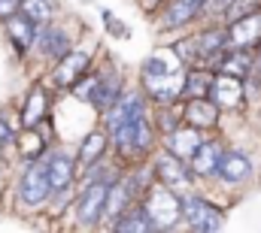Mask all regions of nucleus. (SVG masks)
<instances>
[{
	"instance_id": "obj_1",
	"label": "nucleus",
	"mask_w": 261,
	"mask_h": 233,
	"mask_svg": "<svg viewBox=\"0 0 261 233\" xmlns=\"http://www.w3.org/2000/svg\"><path fill=\"white\" fill-rule=\"evenodd\" d=\"M137 203H140L143 212L152 218L155 230H170V227H176V224L182 221V194L170 191V188L161 185V182L149 185L146 194H143Z\"/></svg>"
},
{
	"instance_id": "obj_2",
	"label": "nucleus",
	"mask_w": 261,
	"mask_h": 233,
	"mask_svg": "<svg viewBox=\"0 0 261 233\" xmlns=\"http://www.w3.org/2000/svg\"><path fill=\"white\" fill-rule=\"evenodd\" d=\"M76 97L79 100H85V103H91L100 115L122 97V91H125V79H122V73L116 70V67H107V70H100L97 76H85L76 88Z\"/></svg>"
},
{
	"instance_id": "obj_3",
	"label": "nucleus",
	"mask_w": 261,
	"mask_h": 233,
	"mask_svg": "<svg viewBox=\"0 0 261 233\" xmlns=\"http://www.w3.org/2000/svg\"><path fill=\"white\" fill-rule=\"evenodd\" d=\"M110 139H113V145H116V152H119L122 158L140 161V158H146V155L152 152V145H155V127H152L149 115H140L137 121H130V124L116 127V130L110 133Z\"/></svg>"
},
{
	"instance_id": "obj_4",
	"label": "nucleus",
	"mask_w": 261,
	"mask_h": 233,
	"mask_svg": "<svg viewBox=\"0 0 261 233\" xmlns=\"http://www.w3.org/2000/svg\"><path fill=\"white\" fill-rule=\"evenodd\" d=\"M107 194H110V182H103V179H94L79 191V197H76V221L82 227H94V224L103 221Z\"/></svg>"
},
{
	"instance_id": "obj_5",
	"label": "nucleus",
	"mask_w": 261,
	"mask_h": 233,
	"mask_svg": "<svg viewBox=\"0 0 261 233\" xmlns=\"http://www.w3.org/2000/svg\"><path fill=\"white\" fill-rule=\"evenodd\" d=\"M152 173H155V179H158L161 185H167V188L176 191V194H189V191H192V182H195L192 167H189L182 158L170 155L167 149L152 161Z\"/></svg>"
},
{
	"instance_id": "obj_6",
	"label": "nucleus",
	"mask_w": 261,
	"mask_h": 233,
	"mask_svg": "<svg viewBox=\"0 0 261 233\" xmlns=\"http://www.w3.org/2000/svg\"><path fill=\"white\" fill-rule=\"evenodd\" d=\"M52 197V182H49V167L46 161H34L31 167H24V173L18 179V200L24 206H43Z\"/></svg>"
},
{
	"instance_id": "obj_7",
	"label": "nucleus",
	"mask_w": 261,
	"mask_h": 233,
	"mask_svg": "<svg viewBox=\"0 0 261 233\" xmlns=\"http://www.w3.org/2000/svg\"><path fill=\"white\" fill-rule=\"evenodd\" d=\"M182 85H186V73H182V70L167 73V76H146V73H143V94H146V100H152L155 106L176 103V100L182 97Z\"/></svg>"
},
{
	"instance_id": "obj_8",
	"label": "nucleus",
	"mask_w": 261,
	"mask_h": 233,
	"mask_svg": "<svg viewBox=\"0 0 261 233\" xmlns=\"http://www.w3.org/2000/svg\"><path fill=\"white\" fill-rule=\"evenodd\" d=\"M140 115H146V94L143 91H122V97L103 112V124L113 133L116 127L130 124V121H137Z\"/></svg>"
},
{
	"instance_id": "obj_9",
	"label": "nucleus",
	"mask_w": 261,
	"mask_h": 233,
	"mask_svg": "<svg viewBox=\"0 0 261 233\" xmlns=\"http://www.w3.org/2000/svg\"><path fill=\"white\" fill-rule=\"evenodd\" d=\"M88 70H91V55L88 52H79V49H70L64 58L55 64V70H52V82L58 85V88H76L85 76H88Z\"/></svg>"
},
{
	"instance_id": "obj_10",
	"label": "nucleus",
	"mask_w": 261,
	"mask_h": 233,
	"mask_svg": "<svg viewBox=\"0 0 261 233\" xmlns=\"http://www.w3.org/2000/svg\"><path fill=\"white\" fill-rule=\"evenodd\" d=\"M182 218L189 221L192 230H200V233H213L222 227V209H216L213 203H206L200 197H192V194L182 197Z\"/></svg>"
},
{
	"instance_id": "obj_11",
	"label": "nucleus",
	"mask_w": 261,
	"mask_h": 233,
	"mask_svg": "<svg viewBox=\"0 0 261 233\" xmlns=\"http://www.w3.org/2000/svg\"><path fill=\"white\" fill-rule=\"evenodd\" d=\"M228 31V49H252L261 46V12H249L240 18H231Z\"/></svg>"
},
{
	"instance_id": "obj_12",
	"label": "nucleus",
	"mask_w": 261,
	"mask_h": 233,
	"mask_svg": "<svg viewBox=\"0 0 261 233\" xmlns=\"http://www.w3.org/2000/svg\"><path fill=\"white\" fill-rule=\"evenodd\" d=\"M3 31H6V37H9V43L15 46V52H18V55H28L31 46H37V31H40V24H34V21L18 9V12H12L9 18H3Z\"/></svg>"
},
{
	"instance_id": "obj_13",
	"label": "nucleus",
	"mask_w": 261,
	"mask_h": 233,
	"mask_svg": "<svg viewBox=\"0 0 261 233\" xmlns=\"http://www.w3.org/2000/svg\"><path fill=\"white\" fill-rule=\"evenodd\" d=\"M200 142H203V139H200V127L189 124V121L179 124V127H173L170 133H164V149H167L170 155L182 158V161H189V158L195 155Z\"/></svg>"
},
{
	"instance_id": "obj_14",
	"label": "nucleus",
	"mask_w": 261,
	"mask_h": 233,
	"mask_svg": "<svg viewBox=\"0 0 261 233\" xmlns=\"http://www.w3.org/2000/svg\"><path fill=\"white\" fill-rule=\"evenodd\" d=\"M206 6V0H170L167 9L161 12V31H176V27H186L189 21H195L197 12Z\"/></svg>"
},
{
	"instance_id": "obj_15",
	"label": "nucleus",
	"mask_w": 261,
	"mask_h": 233,
	"mask_svg": "<svg viewBox=\"0 0 261 233\" xmlns=\"http://www.w3.org/2000/svg\"><path fill=\"white\" fill-rule=\"evenodd\" d=\"M46 167H49V182H52V194H64L67 188L73 185L76 179V158H70L67 152H52L46 158Z\"/></svg>"
},
{
	"instance_id": "obj_16",
	"label": "nucleus",
	"mask_w": 261,
	"mask_h": 233,
	"mask_svg": "<svg viewBox=\"0 0 261 233\" xmlns=\"http://www.w3.org/2000/svg\"><path fill=\"white\" fill-rule=\"evenodd\" d=\"M37 49H40V55L49 61H61L70 52V34L61 31V27H55L52 21L49 24H43L40 31H37Z\"/></svg>"
},
{
	"instance_id": "obj_17",
	"label": "nucleus",
	"mask_w": 261,
	"mask_h": 233,
	"mask_svg": "<svg viewBox=\"0 0 261 233\" xmlns=\"http://www.w3.org/2000/svg\"><path fill=\"white\" fill-rule=\"evenodd\" d=\"M195 43H197V64H200V67H206V64H219V58H222L225 49H228V31H222V27H210V31L197 34Z\"/></svg>"
},
{
	"instance_id": "obj_18",
	"label": "nucleus",
	"mask_w": 261,
	"mask_h": 233,
	"mask_svg": "<svg viewBox=\"0 0 261 233\" xmlns=\"http://www.w3.org/2000/svg\"><path fill=\"white\" fill-rule=\"evenodd\" d=\"M18 112H21V127H40L49 118V94H46V88L34 85Z\"/></svg>"
},
{
	"instance_id": "obj_19",
	"label": "nucleus",
	"mask_w": 261,
	"mask_h": 233,
	"mask_svg": "<svg viewBox=\"0 0 261 233\" xmlns=\"http://www.w3.org/2000/svg\"><path fill=\"white\" fill-rule=\"evenodd\" d=\"M210 97L219 103V109H234V106L243 100V82H240L237 76L219 73V76H213V88H210Z\"/></svg>"
},
{
	"instance_id": "obj_20",
	"label": "nucleus",
	"mask_w": 261,
	"mask_h": 233,
	"mask_svg": "<svg viewBox=\"0 0 261 233\" xmlns=\"http://www.w3.org/2000/svg\"><path fill=\"white\" fill-rule=\"evenodd\" d=\"M222 145L216 142V139H203L200 145H197V152L189 158V167H192V173L200 176V179H206V176H216L219 173V161H222Z\"/></svg>"
},
{
	"instance_id": "obj_21",
	"label": "nucleus",
	"mask_w": 261,
	"mask_h": 233,
	"mask_svg": "<svg viewBox=\"0 0 261 233\" xmlns=\"http://www.w3.org/2000/svg\"><path fill=\"white\" fill-rule=\"evenodd\" d=\"M182 121L195 124V127H213L219 121V103L213 97H189L182 106Z\"/></svg>"
},
{
	"instance_id": "obj_22",
	"label": "nucleus",
	"mask_w": 261,
	"mask_h": 233,
	"mask_svg": "<svg viewBox=\"0 0 261 233\" xmlns=\"http://www.w3.org/2000/svg\"><path fill=\"white\" fill-rule=\"evenodd\" d=\"M107 145H110V130H107V133H103V130H94V133H88V136L79 142L76 164H79V167H94V164L103 158Z\"/></svg>"
},
{
	"instance_id": "obj_23",
	"label": "nucleus",
	"mask_w": 261,
	"mask_h": 233,
	"mask_svg": "<svg viewBox=\"0 0 261 233\" xmlns=\"http://www.w3.org/2000/svg\"><path fill=\"white\" fill-rule=\"evenodd\" d=\"M252 173V164H249V158L246 155H240V152H225L222 155V161H219V179H225V182H231V185H237V182H243V179H249Z\"/></svg>"
},
{
	"instance_id": "obj_24",
	"label": "nucleus",
	"mask_w": 261,
	"mask_h": 233,
	"mask_svg": "<svg viewBox=\"0 0 261 233\" xmlns=\"http://www.w3.org/2000/svg\"><path fill=\"white\" fill-rule=\"evenodd\" d=\"M249 70H252V55H249V49H225V55L219 58V73H228V76L243 79Z\"/></svg>"
},
{
	"instance_id": "obj_25",
	"label": "nucleus",
	"mask_w": 261,
	"mask_h": 233,
	"mask_svg": "<svg viewBox=\"0 0 261 233\" xmlns=\"http://www.w3.org/2000/svg\"><path fill=\"white\" fill-rule=\"evenodd\" d=\"M113 230H134V233H143V230H155V224H152V218L143 212V206L137 203V206H130L128 212H122L116 221H113Z\"/></svg>"
},
{
	"instance_id": "obj_26",
	"label": "nucleus",
	"mask_w": 261,
	"mask_h": 233,
	"mask_svg": "<svg viewBox=\"0 0 261 233\" xmlns=\"http://www.w3.org/2000/svg\"><path fill=\"white\" fill-rule=\"evenodd\" d=\"M18 152H21L24 161H37V158L46 155V139H43L40 127H21V133H18Z\"/></svg>"
},
{
	"instance_id": "obj_27",
	"label": "nucleus",
	"mask_w": 261,
	"mask_h": 233,
	"mask_svg": "<svg viewBox=\"0 0 261 233\" xmlns=\"http://www.w3.org/2000/svg\"><path fill=\"white\" fill-rule=\"evenodd\" d=\"M213 88V73L206 70H189L186 73V85H182V97H210Z\"/></svg>"
},
{
	"instance_id": "obj_28",
	"label": "nucleus",
	"mask_w": 261,
	"mask_h": 233,
	"mask_svg": "<svg viewBox=\"0 0 261 233\" xmlns=\"http://www.w3.org/2000/svg\"><path fill=\"white\" fill-rule=\"evenodd\" d=\"M176 52H173V58H167L164 52H158V55H149V58L143 61V73L146 76H167V73H176L179 70V64H176Z\"/></svg>"
},
{
	"instance_id": "obj_29",
	"label": "nucleus",
	"mask_w": 261,
	"mask_h": 233,
	"mask_svg": "<svg viewBox=\"0 0 261 233\" xmlns=\"http://www.w3.org/2000/svg\"><path fill=\"white\" fill-rule=\"evenodd\" d=\"M18 9H21L34 24H40V27L52 21V3H49V0H21Z\"/></svg>"
},
{
	"instance_id": "obj_30",
	"label": "nucleus",
	"mask_w": 261,
	"mask_h": 233,
	"mask_svg": "<svg viewBox=\"0 0 261 233\" xmlns=\"http://www.w3.org/2000/svg\"><path fill=\"white\" fill-rule=\"evenodd\" d=\"M179 121H182V112H176L173 103L158 106V121H155V127H158L161 133H170L173 127H179Z\"/></svg>"
},
{
	"instance_id": "obj_31",
	"label": "nucleus",
	"mask_w": 261,
	"mask_h": 233,
	"mask_svg": "<svg viewBox=\"0 0 261 233\" xmlns=\"http://www.w3.org/2000/svg\"><path fill=\"white\" fill-rule=\"evenodd\" d=\"M173 52H176L179 64H197V43L195 40H179L173 46Z\"/></svg>"
},
{
	"instance_id": "obj_32",
	"label": "nucleus",
	"mask_w": 261,
	"mask_h": 233,
	"mask_svg": "<svg viewBox=\"0 0 261 233\" xmlns=\"http://www.w3.org/2000/svg\"><path fill=\"white\" fill-rule=\"evenodd\" d=\"M255 6H258V0H234V6H231L228 12H231V18H240V15L255 12Z\"/></svg>"
},
{
	"instance_id": "obj_33",
	"label": "nucleus",
	"mask_w": 261,
	"mask_h": 233,
	"mask_svg": "<svg viewBox=\"0 0 261 233\" xmlns=\"http://www.w3.org/2000/svg\"><path fill=\"white\" fill-rule=\"evenodd\" d=\"M103 18H107V27L116 34V37H128V31H125V24L122 21H116V15L113 12H103Z\"/></svg>"
},
{
	"instance_id": "obj_34",
	"label": "nucleus",
	"mask_w": 261,
	"mask_h": 233,
	"mask_svg": "<svg viewBox=\"0 0 261 233\" xmlns=\"http://www.w3.org/2000/svg\"><path fill=\"white\" fill-rule=\"evenodd\" d=\"M21 0H0V18H9L12 12H18Z\"/></svg>"
},
{
	"instance_id": "obj_35",
	"label": "nucleus",
	"mask_w": 261,
	"mask_h": 233,
	"mask_svg": "<svg viewBox=\"0 0 261 233\" xmlns=\"http://www.w3.org/2000/svg\"><path fill=\"white\" fill-rule=\"evenodd\" d=\"M234 6V0H206V9L210 12H228Z\"/></svg>"
},
{
	"instance_id": "obj_36",
	"label": "nucleus",
	"mask_w": 261,
	"mask_h": 233,
	"mask_svg": "<svg viewBox=\"0 0 261 233\" xmlns=\"http://www.w3.org/2000/svg\"><path fill=\"white\" fill-rule=\"evenodd\" d=\"M0 139H3V142H15V139H18V136L12 133V127H9L3 118H0Z\"/></svg>"
},
{
	"instance_id": "obj_37",
	"label": "nucleus",
	"mask_w": 261,
	"mask_h": 233,
	"mask_svg": "<svg viewBox=\"0 0 261 233\" xmlns=\"http://www.w3.org/2000/svg\"><path fill=\"white\" fill-rule=\"evenodd\" d=\"M158 3H161V0H140V6H143V9H155Z\"/></svg>"
},
{
	"instance_id": "obj_38",
	"label": "nucleus",
	"mask_w": 261,
	"mask_h": 233,
	"mask_svg": "<svg viewBox=\"0 0 261 233\" xmlns=\"http://www.w3.org/2000/svg\"><path fill=\"white\" fill-rule=\"evenodd\" d=\"M3 145H6V142H3V139H0V155H3Z\"/></svg>"
}]
</instances>
